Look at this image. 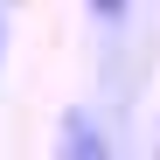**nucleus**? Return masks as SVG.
<instances>
[{"label":"nucleus","mask_w":160,"mask_h":160,"mask_svg":"<svg viewBox=\"0 0 160 160\" xmlns=\"http://www.w3.org/2000/svg\"><path fill=\"white\" fill-rule=\"evenodd\" d=\"M63 160H112L104 125H98L91 112H63Z\"/></svg>","instance_id":"f257e3e1"},{"label":"nucleus","mask_w":160,"mask_h":160,"mask_svg":"<svg viewBox=\"0 0 160 160\" xmlns=\"http://www.w3.org/2000/svg\"><path fill=\"white\" fill-rule=\"evenodd\" d=\"M125 7H132V0H91V14H98V21H125Z\"/></svg>","instance_id":"f03ea898"},{"label":"nucleus","mask_w":160,"mask_h":160,"mask_svg":"<svg viewBox=\"0 0 160 160\" xmlns=\"http://www.w3.org/2000/svg\"><path fill=\"white\" fill-rule=\"evenodd\" d=\"M0 63H7V21H0Z\"/></svg>","instance_id":"7ed1b4c3"}]
</instances>
